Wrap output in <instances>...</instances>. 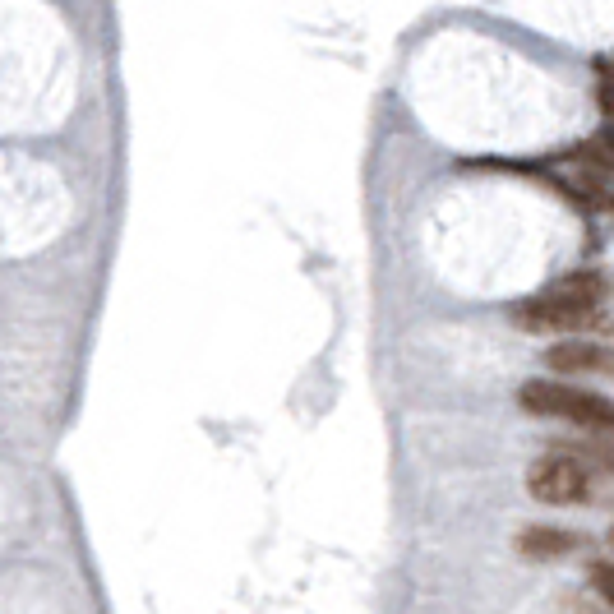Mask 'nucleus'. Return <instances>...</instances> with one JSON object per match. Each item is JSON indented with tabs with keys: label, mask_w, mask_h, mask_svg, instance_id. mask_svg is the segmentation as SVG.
<instances>
[{
	"label": "nucleus",
	"mask_w": 614,
	"mask_h": 614,
	"mask_svg": "<svg viewBox=\"0 0 614 614\" xmlns=\"http://www.w3.org/2000/svg\"><path fill=\"white\" fill-rule=\"evenodd\" d=\"M513 328L531 333V338H587L596 328H605V314L601 305H578V301H559L550 291L531 296V301L513 305Z\"/></svg>",
	"instance_id": "obj_1"
},
{
	"label": "nucleus",
	"mask_w": 614,
	"mask_h": 614,
	"mask_svg": "<svg viewBox=\"0 0 614 614\" xmlns=\"http://www.w3.org/2000/svg\"><path fill=\"white\" fill-rule=\"evenodd\" d=\"M527 490L541 504H582L591 499V467H582L568 453H545L541 462H531Z\"/></svg>",
	"instance_id": "obj_2"
},
{
	"label": "nucleus",
	"mask_w": 614,
	"mask_h": 614,
	"mask_svg": "<svg viewBox=\"0 0 614 614\" xmlns=\"http://www.w3.org/2000/svg\"><path fill=\"white\" fill-rule=\"evenodd\" d=\"M545 365L559 374H614V351H605L601 342L587 338H568L545 351Z\"/></svg>",
	"instance_id": "obj_3"
},
{
	"label": "nucleus",
	"mask_w": 614,
	"mask_h": 614,
	"mask_svg": "<svg viewBox=\"0 0 614 614\" xmlns=\"http://www.w3.org/2000/svg\"><path fill=\"white\" fill-rule=\"evenodd\" d=\"M578 536L564 527H527L518 536V554L522 559H564V554L578 550Z\"/></svg>",
	"instance_id": "obj_4"
},
{
	"label": "nucleus",
	"mask_w": 614,
	"mask_h": 614,
	"mask_svg": "<svg viewBox=\"0 0 614 614\" xmlns=\"http://www.w3.org/2000/svg\"><path fill=\"white\" fill-rule=\"evenodd\" d=\"M550 296H559V301H578V305H601L605 277L601 273H573V277H564V282H554Z\"/></svg>",
	"instance_id": "obj_5"
},
{
	"label": "nucleus",
	"mask_w": 614,
	"mask_h": 614,
	"mask_svg": "<svg viewBox=\"0 0 614 614\" xmlns=\"http://www.w3.org/2000/svg\"><path fill=\"white\" fill-rule=\"evenodd\" d=\"M568 458H578L582 467L596 462V467L614 471V434H591V439H582L578 448H568Z\"/></svg>",
	"instance_id": "obj_6"
},
{
	"label": "nucleus",
	"mask_w": 614,
	"mask_h": 614,
	"mask_svg": "<svg viewBox=\"0 0 614 614\" xmlns=\"http://www.w3.org/2000/svg\"><path fill=\"white\" fill-rule=\"evenodd\" d=\"M587 157L601 171H610V176H614V125H605V130L591 134V139H587Z\"/></svg>",
	"instance_id": "obj_7"
},
{
	"label": "nucleus",
	"mask_w": 614,
	"mask_h": 614,
	"mask_svg": "<svg viewBox=\"0 0 614 614\" xmlns=\"http://www.w3.org/2000/svg\"><path fill=\"white\" fill-rule=\"evenodd\" d=\"M591 587L614 605V564H591Z\"/></svg>",
	"instance_id": "obj_8"
},
{
	"label": "nucleus",
	"mask_w": 614,
	"mask_h": 614,
	"mask_svg": "<svg viewBox=\"0 0 614 614\" xmlns=\"http://www.w3.org/2000/svg\"><path fill=\"white\" fill-rule=\"evenodd\" d=\"M605 541H610V550H614V527H610V536H605Z\"/></svg>",
	"instance_id": "obj_9"
}]
</instances>
